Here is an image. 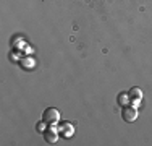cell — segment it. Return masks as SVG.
I'll use <instances>...</instances> for the list:
<instances>
[{
	"label": "cell",
	"mask_w": 152,
	"mask_h": 146,
	"mask_svg": "<svg viewBox=\"0 0 152 146\" xmlns=\"http://www.w3.org/2000/svg\"><path fill=\"white\" fill-rule=\"evenodd\" d=\"M60 111L55 107H49L44 111V114H42V120L47 123V125H55V123L60 122Z\"/></svg>",
	"instance_id": "cell-1"
},
{
	"label": "cell",
	"mask_w": 152,
	"mask_h": 146,
	"mask_svg": "<svg viewBox=\"0 0 152 146\" xmlns=\"http://www.w3.org/2000/svg\"><path fill=\"white\" fill-rule=\"evenodd\" d=\"M121 117L125 122H134L137 119V107L136 105H123Z\"/></svg>",
	"instance_id": "cell-2"
},
{
	"label": "cell",
	"mask_w": 152,
	"mask_h": 146,
	"mask_svg": "<svg viewBox=\"0 0 152 146\" xmlns=\"http://www.w3.org/2000/svg\"><path fill=\"white\" fill-rule=\"evenodd\" d=\"M60 128H55V125H49L47 127V130L44 131V140L47 141V143L53 145L58 141V136H60Z\"/></svg>",
	"instance_id": "cell-3"
},
{
	"label": "cell",
	"mask_w": 152,
	"mask_h": 146,
	"mask_svg": "<svg viewBox=\"0 0 152 146\" xmlns=\"http://www.w3.org/2000/svg\"><path fill=\"white\" fill-rule=\"evenodd\" d=\"M128 96H129V101H131L133 105H139L141 99H142V91L139 88H131L128 91Z\"/></svg>",
	"instance_id": "cell-4"
},
{
	"label": "cell",
	"mask_w": 152,
	"mask_h": 146,
	"mask_svg": "<svg viewBox=\"0 0 152 146\" xmlns=\"http://www.w3.org/2000/svg\"><path fill=\"white\" fill-rule=\"evenodd\" d=\"M60 131H61V135H63V136H71V135H73V131H75V127L71 125L70 122H63L60 125Z\"/></svg>",
	"instance_id": "cell-5"
},
{
	"label": "cell",
	"mask_w": 152,
	"mask_h": 146,
	"mask_svg": "<svg viewBox=\"0 0 152 146\" xmlns=\"http://www.w3.org/2000/svg\"><path fill=\"white\" fill-rule=\"evenodd\" d=\"M117 102L121 105V107H123V105H128V104H131V101H129V96L125 93V91H123V93H120V94L117 96Z\"/></svg>",
	"instance_id": "cell-6"
},
{
	"label": "cell",
	"mask_w": 152,
	"mask_h": 146,
	"mask_svg": "<svg viewBox=\"0 0 152 146\" xmlns=\"http://www.w3.org/2000/svg\"><path fill=\"white\" fill-rule=\"evenodd\" d=\"M21 65H23L24 68H32L34 67V60H32L31 57H24V58H21Z\"/></svg>",
	"instance_id": "cell-7"
},
{
	"label": "cell",
	"mask_w": 152,
	"mask_h": 146,
	"mask_svg": "<svg viewBox=\"0 0 152 146\" xmlns=\"http://www.w3.org/2000/svg\"><path fill=\"white\" fill-rule=\"evenodd\" d=\"M36 130L39 131V133H44V131L47 130V123L44 122V120H41V122L36 123Z\"/></svg>",
	"instance_id": "cell-8"
}]
</instances>
